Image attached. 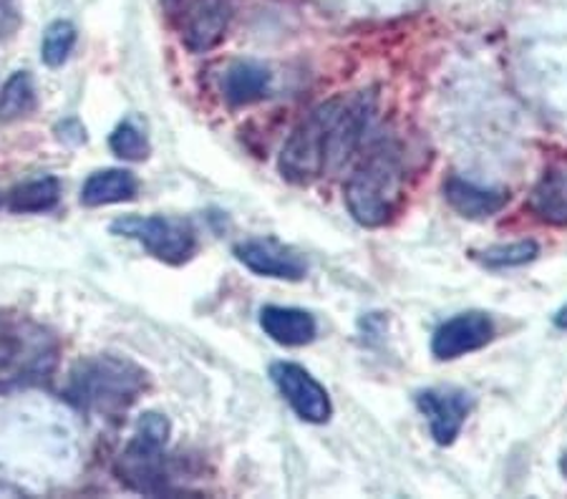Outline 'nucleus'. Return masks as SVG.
<instances>
[{
  "instance_id": "obj_15",
  "label": "nucleus",
  "mask_w": 567,
  "mask_h": 499,
  "mask_svg": "<svg viewBox=\"0 0 567 499\" xmlns=\"http://www.w3.org/2000/svg\"><path fill=\"white\" fill-rule=\"evenodd\" d=\"M529 210L547 225L567 227V165L545 171L529 195Z\"/></svg>"
},
{
  "instance_id": "obj_13",
  "label": "nucleus",
  "mask_w": 567,
  "mask_h": 499,
  "mask_svg": "<svg viewBox=\"0 0 567 499\" xmlns=\"http://www.w3.org/2000/svg\"><path fill=\"white\" fill-rule=\"evenodd\" d=\"M260 329L265 335L280 346H308L316 341L318 323L303 308H282V305H265L260 311Z\"/></svg>"
},
{
  "instance_id": "obj_22",
  "label": "nucleus",
  "mask_w": 567,
  "mask_h": 499,
  "mask_svg": "<svg viewBox=\"0 0 567 499\" xmlns=\"http://www.w3.org/2000/svg\"><path fill=\"white\" fill-rule=\"evenodd\" d=\"M21 15H18V8L13 0H0V39H8L16 29Z\"/></svg>"
},
{
  "instance_id": "obj_25",
  "label": "nucleus",
  "mask_w": 567,
  "mask_h": 499,
  "mask_svg": "<svg viewBox=\"0 0 567 499\" xmlns=\"http://www.w3.org/2000/svg\"><path fill=\"white\" fill-rule=\"evenodd\" d=\"M560 469H563V475L567 477V451H565V457H563V461H560Z\"/></svg>"
},
{
  "instance_id": "obj_9",
  "label": "nucleus",
  "mask_w": 567,
  "mask_h": 499,
  "mask_svg": "<svg viewBox=\"0 0 567 499\" xmlns=\"http://www.w3.org/2000/svg\"><path fill=\"white\" fill-rule=\"evenodd\" d=\"M416 406L424 414L429 432L439 447H450L462 434L466 416L472 412V396L454 386L426 388L416 394Z\"/></svg>"
},
{
  "instance_id": "obj_19",
  "label": "nucleus",
  "mask_w": 567,
  "mask_h": 499,
  "mask_svg": "<svg viewBox=\"0 0 567 499\" xmlns=\"http://www.w3.org/2000/svg\"><path fill=\"white\" fill-rule=\"evenodd\" d=\"M76 29L69 21H53L43 33L41 41V59L45 66L59 69L69 61L73 53V45H76Z\"/></svg>"
},
{
  "instance_id": "obj_18",
  "label": "nucleus",
  "mask_w": 567,
  "mask_h": 499,
  "mask_svg": "<svg viewBox=\"0 0 567 499\" xmlns=\"http://www.w3.org/2000/svg\"><path fill=\"white\" fill-rule=\"evenodd\" d=\"M35 108V84L29 71H16L0 89V122L25 119Z\"/></svg>"
},
{
  "instance_id": "obj_17",
  "label": "nucleus",
  "mask_w": 567,
  "mask_h": 499,
  "mask_svg": "<svg viewBox=\"0 0 567 499\" xmlns=\"http://www.w3.org/2000/svg\"><path fill=\"white\" fill-rule=\"evenodd\" d=\"M61 199V185L56 177H39L23 185L13 187L6 195V207L18 215H35V212H49L59 205Z\"/></svg>"
},
{
  "instance_id": "obj_24",
  "label": "nucleus",
  "mask_w": 567,
  "mask_h": 499,
  "mask_svg": "<svg viewBox=\"0 0 567 499\" xmlns=\"http://www.w3.org/2000/svg\"><path fill=\"white\" fill-rule=\"evenodd\" d=\"M555 325H557V329H560V331H567V305H563L560 311L555 313Z\"/></svg>"
},
{
  "instance_id": "obj_23",
  "label": "nucleus",
  "mask_w": 567,
  "mask_h": 499,
  "mask_svg": "<svg viewBox=\"0 0 567 499\" xmlns=\"http://www.w3.org/2000/svg\"><path fill=\"white\" fill-rule=\"evenodd\" d=\"M185 3H187V0H162V6H164V11H167V15L177 13Z\"/></svg>"
},
{
  "instance_id": "obj_3",
  "label": "nucleus",
  "mask_w": 567,
  "mask_h": 499,
  "mask_svg": "<svg viewBox=\"0 0 567 499\" xmlns=\"http://www.w3.org/2000/svg\"><path fill=\"white\" fill-rule=\"evenodd\" d=\"M146 386L150 376L140 363L102 353L81 358L71 368L63 396L86 414L118 416L146 392Z\"/></svg>"
},
{
  "instance_id": "obj_1",
  "label": "nucleus",
  "mask_w": 567,
  "mask_h": 499,
  "mask_svg": "<svg viewBox=\"0 0 567 499\" xmlns=\"http://www.w3.org/2000/svg\"><path fill=\"white\" fill-rule=\"evenodd\" d=\"M373 114V91L338 94L316 106L288 136L280 152V175L292 185H313L341 171L359 152Z\"/></svg>"
},
{
  "instance_id": "obj_5",
  "label": "nucleus",
  "mask_w": 567,
  "mask_h": 499,
  "mask_svg": "<svg viewBox=\"0 0 567 499\" xmlns=\"http://www.w3.org/2000/svg\"><path fill=\"white\" fill-rule=\"evenodd\" d=\"M169 422L162 414H144L136 422L130 444L116 459V477L134 492L167 495L169 492V459H167Z\"/></svg>"
},
{
  "instance_id": "obj_11",
  "label": "nucleus",
  "mask_w": 567,
  "mask_h": 499,
  "mask_svg": "<svg viewBox=\"0 0 567 499\" xmlns=\"http://www.w3.org/2000/svg\"><path fill=\"white\" fill-rule=\"evenodd\" d=\"M492 339L495 321L482 311H466L439 325L432 339V353L439 361H454L484 349Z\"/></svg>"
},
{
  "instance_id": "obj_16",
  "label": "nucleus",
  "mask_w": 567,
  "mask_h": 499,
  "mask_svg": "<svg viewBox=\"0 0 567 499\" xmlns=\"http://www.w3.org/2000/svg\"><path fill=\"white\" fill-rule=\"evenodd\" d=\"M270 71L255 61H237L223 76V94L233 106H248L268 96Z\"/></svg>"
},
{
  "instance_id": "obj_8",
  "label": "nucleus",
  "mask_w": 567,
  "mask_h": 499,
  "mask_svg": "<svg viewBox=\"0 0 567 499\" xmlns=\"http://www.w3.org/2000/svg\"><path fill=\"white\" fill-rule=\"evenodd\" d=\"M270 378L300 419L308 424H326L331 419V396H328L326 386H320L318 381L310 376V371L298 366V363L278 361L270 366Z\"/></svg>"
},
{
  "instance_id": "obj_10",
  "label": "nucleus",
  "mask_w": 567,
  "mask_h": 499,
  "mask_svg": "<svg viewBox=\"0 0 567 499\" xmlns=\"http://www.w3.org/2000/svg\"><path fill=\"white\" fill-rule=\"evenodd\" d=\"M235 258L243 262L245 268L260 278H276V280H303L308 272V262L298 250L290 245L280 242L276 238H250L235 245Z\"/></svg>"
},
{
  "instance_id": "obj_7",
  "label": "nucleus",
  "mask_w": 567,
  "mask_h": 499,
  "mask_svg": "<svg viewBox=\"0 0 567 499\" xmlns=\"http://www.w3.org/2000/svg\"><path fill=\"white\" fill-rule=\"evenodd\" d=\"M235 18V0H187L169 21L185 49L192 53H207L225 41Z\"/></svg>"
},
{
  "instance_id": "obj_14",
  "label": "nucleus",
  "mask_w": 567,
  "mask_h": 499,
  "mask_svg": "<svg viewBox=\"0 0 567 499\" xmlns=\"http://www.w3.org/2000/svg\"><path fill=\"white\" fill-rule=\"evenodd\" d=\"M140 195V179L130 169H99L81 187V205L106 207L132 202Z\"/></svg>"
},
{
  "instance_id": "obj_2",
  "label": "nucleus",
  "mask_w": 567,
  "mask_h": 499,
  "mask_svg": "<svg viewBox=\"0 0 567 499\" xmlns=\"http://www.w3.org/2000/svg\"><path fill=\"white\" fill-rule=\"evenodd\" d=\"M406 157L399 142L373 144L346 181V205L353 220L363 227L389 225L406 199Z\"/></svg>"
},
{
  "instance_id": "obj_26",
  "label": "nucleus",
  "mask_w": 567,
  "mask_h": 499,
  "mask_svg": "<svg viewBox=\"0 0 567 499\" xmlns=\"http://www.w3.org/2000/svg\"><path fill=\"white\" fill-rule=\"evenodd\" d=\"M0 207H3V197H0Z\"/></svg>"
},
{
  "instance_id": "obj_4",
  "label": "nucleus",
  "mask_w": 567,
  "mask_h": 499,
  "mask_svg": "<svg viewBox=\"0 0 567 499\" xmlns=\"http://www.w3.org/2000/svg\"><path fill=\"white\" fill-rule=\"evenodd\" d=\"M59 361V341L31 318L0 313V388L39 384Z\"/></svg>"
},
{
  "instance_id": "obj_6",
  "label": "nucleus",
  "mask_w": 567,
  "mask_h": 499,
  "mask_svg": "<svg viewBox=\"0 0 567 499\" xmlns=\"http://www.w3.org/2000/svg\"><path fill=\"white\" fill-rule=\"evenodd\" d=\"M112 232L118 238L140 242L152 258L175 268L195 258L199 248L195 225L185 217L126 215L112 222Z\"/></svg>"
},
{
  "instance_id": "obj_21",
  "label": "nucleus",
  "mask_w": 567,
  "mask_h": 499,
  "mask_svg": "<svg viewBox=\"0 0 567 499\" xmlns=\"http://www.w3.org/2000/svg\"><path fill=\"white\" fill-rule=\"evenodd\" d=\"M539 256V248L535 240H519L509 245H495L480 252V260L487 268H517L525 262H533Z\"/></svg>"
},
{
  "instance_id": "obj_12",
  "label": "nucleus",
  "mask_w": 567,
  "mask_h": 499,
  "mask_svg": "<svg viewBox=\"0 0 567 499\" xmlns=\"http://www.w3.org/2000/svg\"><path fill=\"white\" fill-rule=\"evenodd\" d=\"M444 197L452 205L454 212H460L466 220H487L502 212L509 202L507 189L482 187L477 181L452 175L444 181Z\"/></svg>"
},
{
  "instance_id": "obj_20",
  "label": "nucleus",
  "mask_w": 567,
  "mask_h": 499,
  "mask_svg": "<svg viewBox=\"0 0 567 499\" xmlns=\"http://www.w3.org/2000/svg\"><path fill=\"white\" fill-rule=\"evenodd\" d=\"M109 147H112L118 159L126 162H144L152 152L150 139H146V134L134 122L118 124L112 136H109Z\"/></svg>"
}]
</instances>
